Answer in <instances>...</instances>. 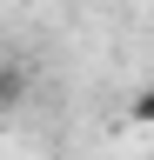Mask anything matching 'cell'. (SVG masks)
Listing matches in <instances>:
<instances>
[{
    "mask_svg": "<svg viewBox=\"0 0 154 160\" xmlns=\"http://www.w3.org/2000/svg\"><path fill=\"white\" fill-rule=\"evenodd\" d=\"M127 113H134V127H154V87L134 93V107H127Z\"/></svg>",
    "mask_w": 154,
    "mask_h": 160,
    "instance_id": "cell-1",
    "label": "cell"
}]
</instances>
